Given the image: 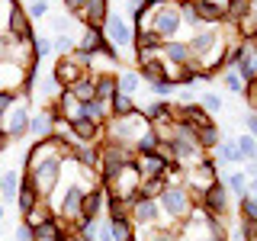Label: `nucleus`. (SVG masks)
<instances>
[{
    "instance_id": "b1692460",
    "label": "nucleus",
    "mask_w": 257,
    "mask_h": 241,
    "mask_svg": "<svg viewBox=\"0 0 257 241\" xmlns=\"http://www.w3.org/2000/svg\"><path fill=\"white\" fill-rule=\"evenodd\" d=\"M84 119H90L93 126H106V123H109V103L100 100V96L87 100V103H84Z\"/></svg>"
},
{
    "instance_id": "c9c22d12",
    "label": "nucleus",
    "mask_w": 257,
    "mask_h": 241,
    "mask_svg": "<svg viewBox=\"0 0 257 241\" xmlns=\"http://www.w3.org/2000/svg\"><path fill=\"white\" fill-rule=\"evenodd\" d=\"M93 84H96V96L109 103L112 93H116V74H93Z\"/></svg>"
},
{
    "instance_id": "4468645a",
    "label": "nucleus",
    "mask_w": 257,
    "mask_h": 241,
    "mask_svg": "<svg viewBox=\"0 0 257 241\" xmlns=\"http://www.w3.org/2000/svg\"><path fill=\"white\" fill-rule=\"evenodd\" d=\"M196 206H203L209 215H219V219H222V215H225V206H228V190L222 187V180H215L209 190L199 193V196H196Z\"/></svg>"
},
{
    "instance_id": "a878e982",
    "label": "nucleus",
    "mask_w": 257,
    "mask_h": 241,
    "mask_svg": "<svg viewBox=\"0 0 257 241\" xmlns=\"http://www.w3.org/2000/svg\"><path fill=\"white\" fill-rule=\"evenodd\" d=\"M196 13H199V23L203 26H215V23H225V10L215 4H209V0H196Z\"/></svg>"
},
{
    "instance_id": "09e8293b",
    "label": "nucleus",
    "mask_w": 257,
    "mask_h": 241,
    "mask_svg": "<svg viewBox=\"0 0 257 241\" xmlns=\"http://www.w3.org/2000/svg\"><path fill=\"white\" fill-rule=\"evenodd\" d=\"M155 155H158L161 161H164V164H174V148H171V142H158Z\"/></svg>"
},
{
    "instance_id": "37998d69",
    "label": "nucleus",
    "mask_w": 257,
    "mask_h": 241,
    "mask_svg": "<svg viewBox=\"0 0 257 241\" xmlns=\"http://www.w3.org/2000/svg\"><path fill=\"white\" fill-rule=\"evenodd\" d=\"M241 219H244V222H257V199L241 196Z\"/></svg>"
},
{
    "instance_id": "5701e85b",
    "label": "nucleus",
    "mask_w": 257,
    "mask_h": 241,
    "mask_svg": "<svg viewBox=\"0 0 257 241\" xmlns=\"http://www.w3.org/2000/svg\"><path fill=\"white\" fill-rule=\"evenodd\" d=\"M135 167H139V174H142V180H148V177H161L167 171L171 164H164L158 155H135V161H132Z\"/></svg>"
},
{
    "instance_id": "4be33fe9",
    "label": "nucleus",
    "mask_w": 257,
    "mask_h": 241,
    "mask_svg": "<svg viewBox=\"0 0 257 241\" xmlns=\"http://www.w3.org/2000/svg\"><path fill=\"white\" fill-rule=\"evenodd\" d=\"M139 112L148 119L151 126H155V123H167V119H174V103H167V100H151V103H145V106H139Z\"/></svg>"
},
{
    "instance_id": "e433bc0d",
    "label": "nucleus",
    "mask_w": 257,
    "mask_h": 241,
    "mask_svg": "<svg viewBox=\"0 0 257 241\" xmlns=\"http://www.w3.org/2000/svg\"><path fill=\"white\" fill-rule=\"evenodd\" d=\"M164 190H167V180H164V174H161V177H148V180H142V187H139V196L158 199Z\"/></svg>"
},
{
    "instance_id": "393cba45",
    "label": "nucleus",
    "mask_w": 257,
    "mask_h": 241,
    "mask_svg": "<svg viewBox=\"0 0 257 241\" xmlns=\"http://www.w3.org/2000/svg\"><path fill=\"white\" fill-rule=\"evenodd\" d=\"M219 164H244L235 139H222L219 145H215V167H219Z\"/></svg>"
},
{
    "instance_id": "4c0bfd02",
    "label": "nucleus",
    "mask_w": 257,
    "mask_h": 241,
    "mask_svg": "<svg viewBox=\"0 0 257 241\" xmlns=\"http://www.w3.org/2000/svg\"><path fill=\"white\" fill-rule=\"evenodd\" d=\"M235 145H238V151H241V161H254L257 158V139L254 135H238L235 139Z\"/></svg>"
},
{
    "instance_id": "49530a36",
    "label": "nucleus",
    "mask_w": 257,
    "mask_h": 241,
    "mask_svg": "<svg viewBox=\"0 0 257 241\" xmlns=\"http://www.w3.org/2000/svg\"><path fill=\"white\" fill-rule=\"evenodd\" d=\"M148 90L155 93V96H161V100H167V96H171L177 87L171 84V80H158V84H148Z\"/></svg>"
},
{
    "instance_id": "f704fd0d",
    "label": "nucleus",
    "mask_w": 257,
    "mask_h": 241,
    "mask_svg": "<svg viewBox=\"0 0 257 241\" xmlns=\"http://www.w3.org/2000/svg\"><path fill=\"white\" fill-rule=\"evenodd\" d=\"M219 77H222V87H225V90H231V93H244V77H241L238 74V71L235 68H222L219 71Z\"/></svg>"
},
{
    "instance_id": "6e6d98bb",
    "label": "nucleus",
    "mask_w": 257,
    "mask_h": 241,
    "mask_svg": "<svg viewBox=\"0 0 257 241\" xmlns=\"http://www.w3.org/2000/svg\"><path fill=\"white\" fill-rule=\"evenodd\" d=\"M171 4H177V7H183V4H196V0H171Z\"/></svg>"
},
{
    "instance_id": "0eeeda50",
    "label": "nucleus",
    "mask_w": 257,
    "mask_h": 241,
    "mask_svg": "<svg viewBox=\"0 0 257 241\" xmlns=\"http://www.w3.org/2000/svg\"><path fill=\"white\" fill-rule=\"evenodd\" d=\"M215 180H219L215 161H203V164H196V167H190V171H183V187L193 193V203H196V196H199L203 190H209Z\"/></svg>"
},
{
    "instance_id": "ea45409f",
    "label": "nucleus",
    "mask_w": 257,
    "mask_h": 241,
    "mask_svg": "<svg viewBox=\"0 0 257 241\" xmlns=\"http://www.w3.org/2000/svg\"><path fill=\"white\" fill-rule=\"evenodd\" d=\"M155 148H158V135L148 132V135L139 139V145H135V155H155Z\"/></svg>"
},
{
    "instance_id": "5fc2aeb1",
    "label": "nucleus",
    "mask_w": 257,
    "mask_h": 241,
    "mask_svg": "<svg viewBox=\"0 0 257 241\" xmlns=\"http://www.w3.org/2000/svg\"><path fill=\"white\" fill-rule=\"evenodd\" d=\"M7 145H10V135H7V132H4V126H0V151H4Z\"/></svg>"
},
{
    "instance_id": "f257e3e1",
    "label": "nucleus",
    "mask_w": 257,
    "mask_h": 241,
    "mask_svg": "<svg viewBox=\"0 0 257 241\" xmlns=\"http://www.w3.org/2000/svg\"><path fill=\"white\" fill-rule=\"evenodd\" d=\"M151 132V123L139 112V106H135V112H128V116H112L106 126H103V139L106 142H119L125 145V148L135 151V145H139L142 135Z\"/></svg>"
},
{
    "instance_id": "6ab92c4d",
    "label": "nucleus",
    "mask_w": 257,
    "mask_h": 241,
    "mask_svg": "<svg viewBox=\"0 0 257 241\" xmlns=\"http://www.w3.org/2000/svg\"><path fill=\"white\" fill-rule=\"evenodd\" d=\"M103 45H106V36H103V29H93V26H87V29H84V36L77 39L74 52L87 55V58H96V55H100V48H103Z\"/></svg>"
},
{
    "instance_id": "7c9ffc66",
    "label": "nucleus",
    "mask_w": 257,
    "mask_h": 241,
    "mask_svg": "<svg viewBox=\"0 0 257 241\" xmlns=\"http://www.w3.org/2000/svg\"><path fill=\"white\" fill-rule=\"evenodd\" d=\"M254 13V4L251 0H228V7H225V23H241L244 16Z\"/></svg>"
},
{
    "instance_id": "a18cd8bd",
    "label": "nucleus",
    "mask_w": 257,
    "mask_h": 241,
    "mask_svg": "<svg viewBox=\"0 0 257 241\" xmlns=\"http://www.w3.org/2000/svg\"><path fill=\"white\" fill-rule=\"evenodd\" d=\"M20 100V93H10V90H0V123H4V116L13 109V103Z\"/></svg>"
},
{
    "instance_id": "8fccbe9b",
    "label": "nucleus",
    "mask_w": 257,
    "mask_h": 241,
    "mask_svg": "<svg viewBox=\"0 0 257 241\" xmlns=\"http://www.w3.org/2000/svg\"><path fill=\"white\" fill-rule=\"evenodd\" d=\"M244 126H247V135H254V139H257V112L254 109L244 116Z\"/></svg>"
},
{
    "instance_id": "2f4dec72",
    "label": "nucleus",
    "mask_w": 257,
    "mask_h": 241,
    "mask_svg": "<svg viewBox=\"0 0 257 241\" xmlns=\"http://www.w3.org/2000/svg\"><path fill=\"white\" fill-rule=\"evenodd\" d=\"M128 112H135V96H125V93H112L109 100V119L112 116H128Z\"/></svg>"
},
{
    "instance_id": "de8ad7c7",
    "label": "nucleus",
    "mask_w": 257,
    "mask_h": 241,
    "mask_svg": "<svg viewBox=\"0 0 257 241\" xmlns=\"http://www.w3.org/2000/svg\"><path fill=\"white\" fill-rule=\"evenodd\" d=\"M13 241H36V228H32L29 222H20L13 231Z\"/></svg>"
},
{
    "instance_id": "c85d7f7f",
    "label": "nucleus",
    "mask_w": 257,
    "mask_h": 241,
    "mask_svg": "<svg viewBox=\"0 0 257 241\" xmlns=\"http://www.w3.org/2000/svg\"><path fill=\"white\" fill-rule=\"evenodd\" d=\"M116 90L125 93V96H135L142 90V77L139 71H122V74H116Z\"/></svg>"
},
{
    "instance_id": "39448f33",
    "label": "nucleus",
    "mask_w": 257,
    "mask_h": 241,
    "mask_svg": "<svg viewBox=\"0 0 257 241\" xmlns=\"http://www.w3.org/2000/svg\"><path fill=\"white\" fill-rule=\"evenodd\" d=\"M84 74H90V58L87 55H80V52H71V55H64L61 61H55V71H52V77H55V84L61 87H71L77 77H84Z\"/></svg>"
},
{
    "instance_id": "72a5a7b5",
    "label": "nucleus",
    "mask_w": 257,
    "mask_h": 241,
    "mask_svg": "<svg viewBox=\"0 0 257 241\" xmlns=\"http://www.w3.org/2000/svg\"><path fill=\"white\" fill-rule=\"evenodd\" d=\"M139 77L142 84H158V80H164V61H148V64H139Z\"/></svg>"
},
{
    "instance_id": "79ce46f5",
    "label": "nucleus",
    "mask_w": 257,
    "mask_h": 241,
    "mask_svg": "<svg viewBox=\"0 0 257 241\" xmlns=\"http://www.w3.org/2000/svg\"><path fill=\"white\" fill-rule=\"evenodd\" d=\"M45 13H48V0H29V7H26L29 20H45Z\"/></svg>"
},
{
    "instance_id": "c756f323",
    "label": "nucleus",
    "mask_w": 257,
    "mask_h": 241,
    "mask_svg": "<svg viewBox=\"0 0 257 241\" xmlns=\"http://www.w3.org/2000/svg\"><path fill=\"white\" fill-rule=\"evenodd\" d=\"M20 183H23L20 171H4V174H0V196H4V199H16Z\"/></svg>"
},
{
    "instance_id": "2eb2a0df",
    "label": "nucleus",
    "mask_w": 257,
    "mask_h": 241,
    "mask_svg": "<svg viewBox=\"0 0 257 241\" xmlns=\"http://www.w3.org/2000/svg\"><path fill=\"white\" fill-rule=\"evenodd\" d=\"M52 109L58 112V119L61 123H77V119H84V103L77 100V96H71L68 90H61L58 96H55V103H52Z\"/></svg>"
},
{
    "instance_id": "dca6fc26",
    "label": "nucleus",
    "mask_w": 257,
    "mask_h": 241,
    "mask_svg": "<svg viewBox=\"0 0 257 241\" xmlns=\"http://www.w3.org/2000/svg\"><path fill=\"white\" fill-rule=\"evenodd\" d=\"M132 225H161V206L158 199H148V196H139L132 203Z\"/></svg>"
},
{
    "instance_id": "6e6552de",
    "label": "nucleus",
    "mask_w": 257,
    "mask_h": 241,
    "mask_svg": "<svg viewBox=\"0 0 257 241\" xmlns=\"http://www.w3.org/2000/svg\"><path fill=\"white\" fill-rule=\"evenodd\" d=\"M4 132L10 135V142L13 139H26L29 135V96L26 93H20V100L13 103V109L4 116Z\"/></svg>"
},
{
    "instance_id": "bb28decb",
    "label": "nucleus",
    "mask_w": 257,
    "mask_h": 241,
    "mask_svg": "<svg viewBox=\"0 0 257 241\" xmlns=\"http://www.w3.org/2000/svg\"><path fill=\"white\" fill-rule=\"evenodd\" d=\"M71 96H77L80 103H87V100H93L96 96V84H93V74H84V77H77L71 87H64Z\"/></svg>"
},
{
    "instance_id": "cd10ccee",
    "label": "nucleus",
    "mask_w": 257,
    "mask_h": 241,
    "mask_svg": "<svg viewBox=\"0 0 257 241\" xmlns=\"http://www.w3.org/2000/svg\"><path fill=\"white\" fill-rule=\"evenodd\" d=\"M193 135H196V142H199V148H203V151H215V145L222 142V132H219V126H215V123H209L203 129H193Z\"/></svg>"
},
{
    "instance_id": "4d7b16f0",
    "label": "nucleus",
    "mask_w": 257,
    "mask_h": 241,
    "mask_svg": "<svg viewBox=\"0 0 257 241\" xmlns=\"http://www.w3.org/2000/svg\"><path fill=\"white\" fill-rule=\"evenodd\" d=\"M4 219H7V209H4V203H0V225H4Z\"/></svg>"
},
{
    "instance_id": "20e7f679",
    "label": "nucleus",
    "mask_w": 257,
    "mask_h": 241,
    "mask_svg": "<svg viewBox=\"0 0 257 241\" xmlns=\"http://www.w3.org/2000/svg\"><path fill=\"white\" fill-rule=\"evenodd\" d=\"M180 26H183V20H180V7L171 4V0H164V4H161L158 10L151 13V20H148V29H151V32H158L161 42H171V39H177Z\"/></svg>"
},
{
    "instance_id": "9d476101",
    "label": "nucleus",
    "mask_w": 257,
    "mask_h": 241,
    "mask_svg": "<svg viewBox=\"0 0 257 241\" xmlns=\"http://www.w3.org/2000/svg\"><path fill=\"white\" fill-rule=\"evenodd\" d=\"M90 190V187H84V183H71L68 190L61 193V203H58V219L61 222H68V225H77V215H80V203H84V193Z\"/></svg>"
},
{
    "instance_id": "7ed1b4c3",
    "label": "nucleus",
    "mask_w": 257,
    "mask_h": 241,
    "mask_svg": "<svg viewBox=\"0 0 257 241\" xmlns=\"http://www.w3.org/2000/svg\"><path fill=\"white\" fill-rule=\"evenodd\" d=\"M61 167H64V158H61V155H52V158L39 161V164L26 167V177L36 183V190H39V196H42V199L52 196V190H58V183H61Z\"/></svg>"
},
{
    "instance_id": "f03ea898",
    "label": "nucleus",
    "mask_w": 257,
    "mask_h": 241,
    "mask_svg": "<svg viewBox=\"0 0 257 241\" xmlns=\"http://www.w3.org/2000/svg\"><path fill=\"white\" fill-rule=\"evenodd\" d=\"M158 206H161V228H174L177 231L183 222H187L190 209L196 203H193V193L187 187H167L158 196Z\"/></svg>"
},
{
    "instance_id": "a19ab883",
    "label": "nucleus",
    "mask_w": 257,
    "mask_h": 241,
    "mask_svg": "<svg viewBox=\"0 0 257 241\" xmlns=\"http://www.w3.org/2000/svg\"><path fill=\"white\" fill-rule=\"evenodd\" d=\"M199 106H203L209 116H212V112H222V96L219 93H203L199 96Z\"/></svg>"
},
{
    "instance_id": "9b49d317",
    "label": "nucleus",
    "mask_w": 257,
    "mask_h": 241,
    "mask_svg": "<svg viewBox=\"0 0 257 241\" xmlns=\"http://www.w3.org/2000/svg\"><path fill=\"white\" fill-rule=\"evenodd\" d=\"M103 206H106V187H103V183H93V187L84 193L77 225H84V222H90V219H100V215H103Z\"/></svg>"
},
{
    "instance_id": "ddd939ff",
    "label": "nucleus",
    "mask_w": 257,
    "mask_h": 241,
    "mask_svg": "<svg viewBox=\"0 0 257 241\" xmlns=\"http://www.w3.org/2000/svg\"><path fill=\"white\" fill-rule=\"evenodd\" d=\"M0 90H10V93L26 90V68H23L20 61L0 58Z\"/></svg>"
},
{
    "instance_id": "412c9836",
    "label": "nucleus",
    "mask_w": 257,
    "mask_h": 241,
    "mask_svg": "<svg viewBox=\"0 0 257 241\" xmlns=\"http://www.w3.org/2000/svg\"><path fill=\"white\" fill-rule=\"evenodd\" d=\"M39 203H42V196H39V190H36V183L29 180L26 174H23V183H20V193H16V206H20V212L26 215V212H32Z\"/></svg>"
},
{
    "instance_id": "f3484780",
    "label": "nucleus",
    "mask_w": 257,
    "mask_h": 241,
    "mask_svg": "<svg viewBox=\"0 0 257 241\" xmlns=\"http://www.w3.org/2000/svg\"><path fill=\"white\" fill-rule=\"evenodd\" d=\"M55 119H58V112H55L52 106H48V109H36L29 116V135L36 142L39 139H48V135L55 132Z\"/></svg>"
},
{
    "instance_id": "473e14b6",
    "label": "nucleus",
    "mask_w": 257,
    "mask_h": 241,
    "mask_svg": "<svg viewBox=\"0 0 257 241\" xmlns=\"http://www.w3.org/2000/svg\"><path fill=\"white\" fill-rule=\"evenodd\" d=\"M112 241H135V225L132 219H109Z\"/></svg>"
},
{
    "instance_id": "423d86ee",
    "label": "nucleus",
    "mask_w": 257,
    "mask_h": 241,
    "mask_svg": "<svg viewBox=\"0 0 257 241\" xmlns=\"http://www.w3.org/2000/svg\"><path fill=\"white\" fill-rule=\"evenodd\" d=\"M139 187H142L139 167H135V164H125L122 171H119V174L106 183V193H109V196H119V199H128V203H135V199H139Z\"/></svg>"
},
{
    "instance_id": "1a4fd4ad",
    "label": "nucleus",
    "mask_w": 257,
    "mask_h": 241,
    "mask_svg": "<svg viewBox=\"0 0 257 241\" xmlns=\"http://www.w3.org/2000/svg\"><path fill=\"white\" fill-rule=\"evenodd\" d=\"M103 36H106V42L116 48V52H122V48H128V45L135 42L132 26H128L125 16H119V13H109L106 16V23H103Z\"/></svg>"
},
{
    "instance_id": "3c124183",
    "label": "nucleus",
    "mask_w": 257,
    "mask_h": 241,
    "mask_svg": "<svg viewBox=\"0 0 257 241\" xmlns=\"http://www.w3.org/2000/svg\"><path fill=\"white\" fill-rule=\"evenodd\" d=\"M244 177H247V180H257V158L244 161Z\"/></svg>"
},
{
    "instance_id": "a211bd4d",
    "label": "nucleus",
    "mask_w": 257,
    "mask_h": 241,
    "mask_svg": "<svg viewBox=\"0 0 257 241\" xmlns=\"http://www.w3.org/2000/svg\"><path fill=\"white\" fill-rule=\"evenodd\" d=\"M77 16L87 23V26L103 29V23H106V16H109V0H84Z\"/></svg>"
},
{
    "instance_id": "864d4df0",
    "label": "nucleus",
    "mask_w": 257,
    "mask_h": 241,
    "mask_svg": "<svg viewBox=\"0 0 257 241\" xmlns=\"http://www.w3.org/2000/svg\"><path fill=\"white\" fill-rule=\"evenodd\" d=\"M244 196H251V199H257V180H247V190H244Z\"/></svg>"
},
{
    "instance_id": "c03bdc74",
    "label": "nucleus",
    "mask_w": 257,
    "mask_h": 241,
    "mask_svg": "<svg viewBox=\"0 0 257 241\" xmlns=\"http://www.w3.org/2000/svg\"><path fill=\"white\" fill-rule=\"evenodd\" d=\"M52 48L55 45H52V39H48V36H36V39H32V52H36V58H45Z\"/></svg>"
},
{
    "instance_id": "aec40b11",
    "label": "nucleus",
    "mask_w": 257,
    "mask_h": 241,
    "mask_svg": "<svg viewBox=\"0 0 257 241\" xmlns=\"http://www.w3.org/2000/svg\"><path fill=\"white\" fill-rule=\"evenodd\" d=\"M161 61L164 64H190V45L180 42V39L161 42Z\"/></svg>"
},
{
    "instance_id": "f8f14e48",
    "label": "nucleus",
    "mask_w": 257,
    "mask_h": 241,
    "mask_svg": "<svg viewBox=\"0 0 257 241\" xmlns=\"http://www.w3.org/2000/svg\"><path fill=\"white\" fill-rule=\"evenodd\" d=\"M7 36L20 39V42H32V39H36V32H32V20L26 16V10H23L20 0L10 7V16H7Z\"/></svg>"
},
{
    "instance_id": "58836bf2",
    "label": "nucleus",
    "mask_w": 257,
    "mask_h": 241,
    "mask_svg": "<svg viewBox=\"0 0 257 241\" xmlns=\"http://www.w3.org/2000/svg\"><path fill=\"white\" fill-rule=\"evenodd\" d=\"M222 187L228 190V193H235V196L241 199V196H244V190H247V177H244V174H231L228 180L222 183Z\"/></svg>"
},
{
    "instance_id": "603ef678",
    "label": "nucleus",
    "mask_w": 257,
    "mask_h": 241,
    "mask_svg": "<svg viewBox=\"0 0 257 241\" xmlns=\"http://www.w3.org/2000/svg\"><path fill=\"white\" fill-rule=\"evenodd\" d=\"M80 4H84V0H64V7H68V13H71V16H77V13H80Z\"/></svg>"
}]
</instances>
